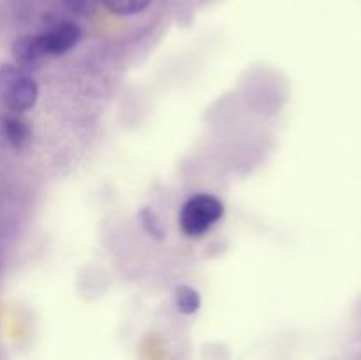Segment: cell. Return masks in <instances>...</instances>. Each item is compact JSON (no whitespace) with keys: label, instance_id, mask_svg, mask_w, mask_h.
<instances>
[{"label":"cell","instance_id":"1","mask_svg":"<svg viewBox=\"0 0 361 360\" xmlns=\"http://www.w3.org/2000/svg\"><path fill=\"white\" fill-rule=\"evenodd\" d=\"M39 87L28 71L16 64H0V102L13 113H25L37 102Z\"/></svg>","mask_w":361,"mask_h":360},{"label":"cell","instance_id":"2","mask_svg":"<svg viewBox=\"0 0 361 360\" xmlns=\"http://www.w3.org/2000/svg\"><path fill=\"white\" fill-rule=\"evenodd\" d=\"M222 215H224V203L219 198L208 193H197L182 205L178 224L183 235L200 239L221 221Z\"/></svg>","mask_w":361,"mask_h":360},{"label":"cell","instance_id":"3","mask_svg":"<svg viewBox=\"0 0 361 360\" xmlns=\"http://www.w3.org/2000/svg\"><path fill=\"white\" fill-rule=\"evenodd\" d=\"M80 39L81 28L74 21H60L48 30L35 34V41L41 49V55L46 60L69 53L80 42Z\"/></svg>","mask_w":361,"mask_h":360},{"label":"cell","instance_id":"4","mask_svg":"<svg viewBox=\"0 0 361 360\" xmlns=\"http://www.w3.org/2000/svg\"><path fill=\"white\" fill-rule=\"evenodd\" d=\"M0 133L6 143L14 150H25L32 143V127L21 113H6L0 119Z\"/></svg>","mask_w":361,"mask_h":360},{"label":"cell","instance_id":"5","mask_svg":"<svg viewBox=\"0 0 361 360\" xmlns=\"http://www.w3.org/2000/svg\"><path fill=\"white\" fill-rule=\"evenodd\" d=\"M11 53H13L14 64L21 69L28 71V73L39 69V66L46 62L44 56L41 55L37 41H35V34L20 35V37L14 39L13 46H11Z\"/></svg>","mask_w":361,"mask_h":360},{"label":"cell","instance_id":"6","mask_svg":"<svg viewBox=\"0 0 361 360\" xmlns=\"http://www.w3.org/2000/svg\"><path fill=\"white\" fill-rule=\"evenodd\" d=\"M175 306L185 316L197 313L201 307V296L196 288L189 284H180L175 289Z\"/></svg>","mask_w":361,"mask_h":360},{"label":"cell","instance_id":"7","mask_svg":"<svg viewBox=\"0 0 361 360\" xmlns=\"http://www.w3.org/2000/svg\"><path fill=\"white\" fill-rule=\"evenodd\" d=\"M106 9L116 16H134L147 9L152 0H102Z\"/></svg>","mask_w":361,"mask_h":360},{"label":"cell","instance_id":"8","mask_svg":"<svg viewBox=\"0 0 361 360\" xmlns=\"http://www.w3.org/2000/svg\"><path fill=\"white\" fill-rule=\"evenodd\" d=\"M140 221L141 224H143L145 232L150 236H154V239H162V236H164V228H162L161 221H159V217L155 215L154 210L143 208V210L140 212Z\"/></svg>","mask_w":361,"mask_h":360},{"label":"cell","instance_id":"9","mask_svg":"<svg viewBox=\"0 0 361 360\" xmlns=\"http://www.w3.org/2000/svg\"><path fill=\"white\" fill-rule=\"evenodd\" d=\"M99 2H102V0H63V6L69 13L78 14V16H87L97 9Z\"/></svg>","mask_w":361,"mask_h":360}]
</instances>
